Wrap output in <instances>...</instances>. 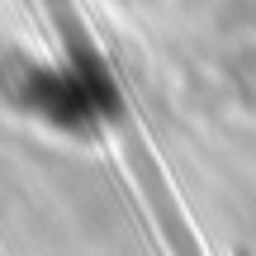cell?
Returning a JSON list of instances; mask_svg holds the SVG:
<instances>
[{
	"mask_svg": "<svg viewBox=\"0 0 256 256\" xmlns=\"http://www.w3.org/2000/svg\"><path fill=\"white\" fill-rule=\"evenodd\" d=\"M19 100L34 114L52 119L57 128H86L114 110L110 81L95 72H81V66H72V72H28Z\"/></svg>",
	"mask_w": 256,
	"mask_h": 256,
	"instance_id": "1",
	"label": "cell"
}]
</instances>
